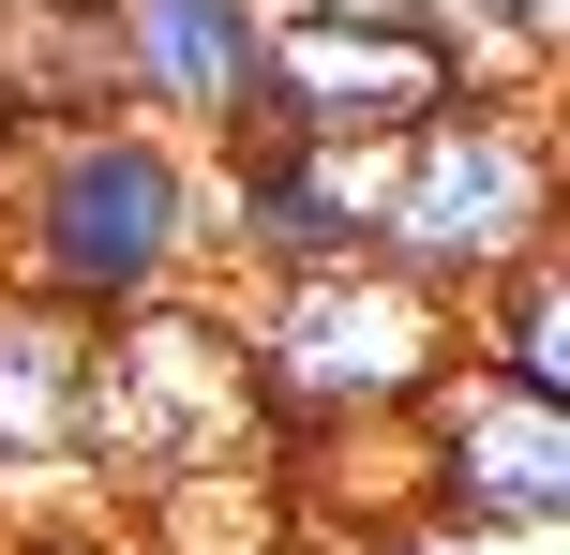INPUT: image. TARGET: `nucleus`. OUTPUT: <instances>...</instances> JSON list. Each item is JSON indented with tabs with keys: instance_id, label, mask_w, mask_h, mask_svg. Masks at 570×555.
<instances>
[{
	"instance_id": "9b49d317",
	"label": "nucleus",
	"mask_w": 570,
	"mask_h": 555,
	"mask_svg": "<svg viewBox=\"0 0 570 555\" xmlns=\"http://www.w3.org/2000/svg\"><path fill=\"white\" fill-rule=\"evenodd\" d=\"M0 555H136V541H106V526H30V541H0Z\"/></svg>"
},
{
	"instance_id": "20e7f679",
	"label": "nucleus",
	"mask_w": 570,
	"mask_h": 555,
	"mask_svg": "<svg viewBox=\"0 0 570 555\" xmlns=\"http://www.w3.org/2000/svg\"><path fill=\"white\" fill-rule=\"evenodd\" d=\"M465 30L451 0H271L256 46V120L240 136H315V150H405L421 120L465 106Z\"/></svg>"
},
{
	"instance_id": "1a4fd4ad",
	"label": "nucleus",
	"mask_w": 570,
	"mask_h": 555,
	"mask_svg": "<svg viewBox=\"0 0 570 555\" xmlns=\"http://www.w3.org/2000/svg\"><path fill=\"white\" fill-rule=\"evenodd\" d=\"M90 390H106V330L0 286V480H90Z\"/></svg>"
},
{
	"instance_id": "7ed1b4c3",
	"label": "nucleus",
	"mask_w": 570,
	"mask_h": 555,
	"mask_svg": "<svg viewBox=\"0 0 570 555\" xmlns=\"http://www.w3.org/2000/svg\"><path fill=\"white\" fill-rule=\"evenodd\" d=\"M570 240V150L541 90H465L451 120L391 150V196H375V270H405L421 300H481L511 256Z\"/></svg>"
},
{
	"instance_id": "9d476101",
	"label": "nucleus",
	"mask_w": 570,
	"mask_h": 555,
	"mask_svg": "<svg viewBox=\"0 0 570 555\" xmlns=\"http://www.w3.org/2000/svg\"><path fill=\"white\" fill-rule=\"evenodd\" d=\"M465 360L511 376V390H541V406H570V240L511 256L481 300H465Z\"/></svg>"
},
{
	"instance_id": "f257e3e1",
	"label": "nucleus",
	"mask_w": 570,
	"mask_h": 555,
	"mask_svg": "<svg viewBox=\"0 0 570 555\" xmlns=\"http://www.w3.org/2000/svg\"><path fill=\"white\" fill-rule=\"evenodd\" d=\"M0 286L46 316H150V300L210 286V150H180L166 120H46L0 136Z\"/></svg>"
},
{
	"instance_id": "6e6552de",
	"label": "nucleus",
	"mask_w": 570,
	"mask_h": 555,
	"mask_svg": "<svg viewBox=\"0 0 570 555\" xmlns=\"http://www.w3.org/2000/svg\"><path fill=\"white\" fill-rule=\"evenodd\" d=\"M256 46H271V0H106L120 120H166L180 150H226L256 120Z\"/></svg>"
},
{
	"instance_id": "f03ea898",
	"label": "nucleus",
	"mask_w": 570,
	"mask_h": 555,
	"mask_svg": "<svg viewBox=\"0 0 570 555\" xmlns=\"http://www.w3.org/2000/svg\"><path fill=\"white\" fill-rule=\"evenodd\" d=\"M226 346H240V390H256L271 450H315V436H405L421 390L465 360V316L361 256V270L240 286L226 300Z\"/></svg>"
},
{
	"instance_id": "0eeeda50",
	"label": "nucleus",
	"mask_w": 570,
	"mask_h": 555,
	"mask_svg": "<svg viewBox=\"0 0 570 555\" xmlns=\"http://www.w3.org/2000/svg\"><path fill=\"white\" fill-rule=\"evenodd\" d=\"M391 150H315V136H226L210 150V270L285 286V270H361Z\"/></svg>"
},
{
	"instance_id": "39448f33",
	"label": "nucleus",
	"mask_w": 570,
	"mask_h": 555,
	"mask_svg": "<svg viewBox=\"0 0 570 555\" xmlns=\"http://www.w3.org/2000/svg\"><path fill=\"white\" fill-rule=\"evenodd\" d=\"M271 450L256 390H240L226 300H150V316L106 330V390H90V480H136V496H196V480H240Z\"/></svg>"
},
{
	"instance_id": "423d86ee",
	"label": "nucleus",
	"mask_w": 570,
	"mask_h": 555,
	"mask_svg": "<svg viewBox=\"0 0 570 555\" xmlns=\"http://www.w3.org/2000/svg\"><path fill=\"white\" fill-rule=\"evenodd\" d=\"M405 466H421V526H465V541H556L570 526V406L481 376V360H451L421 390Z\"/></svg>"
}]
</instances>
